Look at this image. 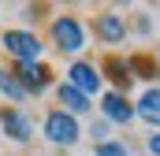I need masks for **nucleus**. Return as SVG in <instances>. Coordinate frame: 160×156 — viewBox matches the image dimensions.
<instances>
[{"instance_id": "8", "label": "nucleus", "mask_w": 160, "mask_h": 156, "mask_svg": "<svg viewBox=\"0 0 160 156\" xmlns=\"http://www.w3.org/2000/svg\"><path fill=\"white\" fill-rule=\"evenodd\" d=\"M93 30H97V37L104 41V45H119L127 37V22H123L116 11H101L97 22H93Z\"/></svg>"}, {"instance_id": "15", "label": "nucleus", "mask_w": 160, "mask_h": 156, "mask_svg": "<svg viewBox=\"0 0 160 156\" xmlns=\"http://www.w3.org/2000/svg\"><path fill=\"white\" fill-rule=\"evenodd\" d=\"M89 134L97 138V145H101V141H108V123H93V126H89Z\"/></svg>"}, {"instance_id": "7", "label": "nucleus", "mask_w": 160, "mask_h": 156, "mask_svg": "<svg viewBox=\"0 0 160 156\" xmlns=\"http://www.w3.org/2000/svg\"><path fill=\"white\" fill-rule=\"evenodd\" d=\"M101 112H104V123H119V126H127V123H134V104L127 100V93H104V100H101Z\"/></svg>"}, {"instance_id": "12", "label": "nucleus", "mask_w": 160, "mask_h": 156, "mask_svg": "<svg viewBox=\"0 0 160 156\" xmlns=\"http://www.w3.org/2000/svg\"><path fill=\"white\" fill-rule=\"evenodd\" d=\"M0 93H4L8 100H26V89H22V82L15 78V71H8V67H0Z\"/></svg>"}, {"instance_id": "16", "label": "nucleus", "mask_w": 160, "mask_h": 156, "mask_svg": "<svg viewBox=\"0 0 160 156\" xmlns=\"http://www.w3.org/2000/svg\"><path fill=\"white\" fill-rule=\"evenodd\" d=\"M149 153H153V156H160V130L149 138Z\"/></svg>"}, {"instance_id": "4", "label": "nucleus", "mask_w": 160, "mask_h": 156, "mask_svg": "<svg viewBox=\"0 0 160 156\" xmlns=\"http://www.w3.org/2000/svg\"><path fill=\"white\" fill-rule=\"evenodd\" d=\"M15 78L22 82V89H26V97H38L45 93V85L52 82V71L45 67V63H15Z\"/></svg>"}, {"instance_id": "1", "label": "nucleus", "mask_w": 160, "mask_h": 156, "mask_svg": "<svg viewBox=\"0 0 160 156\" xmlns=\"http://www.w3.org/2000/svg\"><path fill=\"white\" fill-rule=\"evenodd\" d=\"M48 37H52V45H56L60 52H67V56H78L82 48L89 45V41H86V26H82L75 15H60V19H52Z\"/></svg>"}, {"instance_id": "2", "label": "nucleus", "mask_w": 160, "mask_h": 156, "mask_svg": "<svg viewBox=\"0 0 160 156\" xmlns=\"http://www.w3.org/2000/svg\"><path fill=\"white\" fill-rule=\"evenodd\" d=\"M45 138L52 141V145H60V149H67V145H75L82 138V126L75 115H67L63 108H56V112H48L45 115Z\"/></svg>"}, {"instance_id": "9", "label": "nucleus", "mask_w": 160, "mask_h": 156, "mask_svg": "<svg viewBox=\"0 0 160 156\" xmlns=\"http://www.w3.org/2000/svg\"><path fill=\"white\" fill-rule=\"evenodd\" d=\"M56 100L63 104V112H67V115H86V112L93 108V100H89L86 93H78L75 85H67V82H63V85H56Z\"/></svg>"}, {"instance_id": "10", "label": "nucleus", "mask_w": 160, "mask_h": 156, "mask_svg": "<svg viewBox=\"0 0 160 156\" xmlns=\"http://www.w3.org/2000/svg\"><path fill=\"white\" fill-rule=\"evenodd\" d=\"M134 119H142L149 126H160V89H145L134 100Z\"/></svg>"}, {"instance_id": "3", "label": "nucleus", "mask_w": 160, "mask_h": 156, "mask_svg": "<svg viewBox=\"0 0 160 156\" xmlns=\"http://www.w3.org/2000/svg\"><path fill=\"white\" fill-rule=\"evenodd\" d=\"M0 45H4L8 56H15V63H38L41 48H45L38 41V34H30V30H8Z\"/></svg>"}, {"instance_id": "13", "label": "nucleus", "mask_w": 160, "mask_h": 156, "mask_svg": "<svg viewBox=\"0 0 160 156\" xmlns=\"http://www.w3.org/2000/svg\"><path fill=\"white\" fill-rule=\"evenodd\" d=\"M127 67H134V78H160L157 60H145V56H134V60H127Z\"/></svg>"}, {"instance_id": "6", "label": "nucleus", "mask_w": 160, "mask_h": 156, "mask_svg": "<svg viewBox=\"0 0 160 156\" xmlns=\"http://www.w3.org/2000/svg\"><path fill=\"white\" fill-rule=\"evenodd\" d=\"M67 85H75L78 93L93 97V93L101 89V71H97L93 63H86V60H75V63L67 67Z\"/></svg>"}, {"instance_id": "5", "label": "nucleus", "mask_w": 160, "mask_h": 156, "mask_svg": "<svg viewBox=\"0 0 160 156\" xmlns=\"http://www.w3.org/2000/svg\"><path fill=\"white\" fill-rule=\"evenodd\" d=\"M0 130L11 138V141H30L34 138V123H30V115L22 112V108H4L0 112Z\"/></svg>"}, {"instance_id": "11", "label": "nucleus", "mask_w": 160, "mask_h": 156, "mask_svg": "<svg viewBox=\"0 0 160 156\" xmlns=\"http://www.w3.org/2000/svg\"><path fill=\"white\" fill-rule=\"evenodd\" d=\"M104 71H108V78L116 82V93H123V89H130V85H134V75L127 71V63L116 60V56H112V60H104Z\"/></svg>"}, {"instance_id": "14", "label": "nucleus", "mask_w": 160, "mask_h": 156, "mask_svg": "<svg viewBox=\"0 0 160 156\" xmlns=\"http://www.w3.org/2000/svg\"><path fill=\"white\" fill-rule=\"evenodd\" d=\"M93 156H130V149H127L123 141H101V145L93 149Z\"/></svg>"}]
</instances>
